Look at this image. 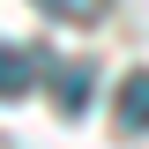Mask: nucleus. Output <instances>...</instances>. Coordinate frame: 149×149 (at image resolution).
<instances>
[{"mask_svg": "<svg viewBox=\"0 0 149 149\" xmlns=\"http://www.w3.org/2000/svg\"><path fill=\"white\" fill-rule=\"evenodd\" d=\"M37 82V52L30 45H0V97H30Z\"/></svg>", "mask_w": 149, "mask_h": 149, "instance_id": "obj_1", "label": "nucleus"}, {"mask_svg": "<svg viewBox=\"0 0 149 149\" xmlns=\"http://www.w3.org/2000/svg\"><path fill=\"white\" fill-rule=\"evenodd\" d=\"M52 97H60V112H67V119H82V112H90V67H82V60L52 67Z\"/></svg>", "mask_w": 149, "mask_h": 149, "instance_id": "obj_2", "label": "nucleus"}, {"mask_svg": "<svg viewBox=\"0 0 149 149\" xmlns=\"http://www.w3.org/2000/svg\"><path fill=\"white\" fill-rule=\"evenodd\" d=\"M112 112H119V134H149V74H127Z\"/></svg>", "mask_w": 149, "mask_h": 149, "instance_id": "obj_3", "label": "nucleus"}, {"mask_svg": "<svg viewBox=\"0 0 149 149\" xmlns=\"http://www.w3.org/2000/svg\"><path fill=\"white\" fill-rule=\"evenodd\" d=\"M45 15H60V22H90V15H104V0H37Z\"/></svg>", "mask_w": 149, "mask_h": 149, "instance_id": "obj_4", "label": "nucleus"}]
</instances>
